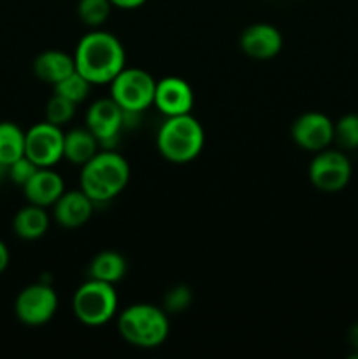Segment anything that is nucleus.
<instances>
[{"instance_id": "27", "label": "nucleus", "mask_w": 358, "mask_h": 359, "mask_svg": "<svg viewBox=\"0 0 358 359\" xmlns=\"http://www.w3.org/2000/svg\"><path fill=\"white\" fill-rule=\"evenodd\" d=\"M147 0H111V4L119 9H137V7L144 6Z\"/></svg>"}, {"instance_id": "7", "label": "nucleus", "mask_w": 358, "mask_h": 359, "mask_svg": "<svg viewBox=\"0 0 358 359\" xmlns=\"http://www.w3.org/2000/svg\"><path fill=\"white\" fill-rule=\"evenodd\" d=\"M58 311V294L49 284L37 283L23 287L14 302L16 318L27 326H42Z\"/></svg>"}, {"instance_id": "2", "label": "nucleus", "mask_w": 358, "mask_h": 359, "mask_svg": "<svg viewBox=\"0 0 358 359\" xmlns=\"http://www.w3.org/2000/svg\"><path fill=\"white\" fill-rule=\"evenodd\" d=\"M130 181V165L112 149L98 151L81 167V189L95 203H104L118 196Z\"/></svg>"}, {"instance_id": "14", "label": "nucleus", "mask_w": 358, "mask_h": 359, "mask_svg": "<svg viewBox=\"0 0 358 359\" xmlns=\"http://www.w3.org/2000/svg\"><path fill=\"white\" fill-rule=\"evenodd\" d=\"M95 205L97 203L83 189H70L53 203V217L60 226L74 230L90 221Z\"/></svg>"}, {"instance_id": "11", "label": "nucleus", "mask_w": 358, "mask_h": 359, "mask_svg": "<svg viewBox=\"0 0 358 359\" xmlns=\"http://www.w3.org/2000/svg\"><path fill=\"white\" fill-rule=\"evenodd\" d=\"M291 139L302 149L318 153L333 142V121L323 112H305L291 125Z\"/></svg>"}, {"instance_id": "24", "label": "nucleus", "mask_w": 358, "mask_h": 359, "mask_svg": "<svg viewBox=\"0 0 358 359\" xmlns=\"http://www.w3.org/2000/svg\"><path fill=\"white\" fill-rule=\"evenodd\" d=\"M74 114H76V104L67 100L62 95L55 93L48 100V105H46V121L62 128L63 125H67L74 118Z\"/></svg>"}, {"instance_id": "18", "label": "nucleus", "mask_w": 358, "mask_h": 359, "mask_svg": "<svg viewBox=\"0 0 358 359\" xmlns=\"http://www.w3.org/2000/svg\"><path fill=\"white\" fill-rule=\"evenodd\" d=\"M49 228V216L46 207L28 203L16 212L13 219V230L23 241H37L44 237Z\"/></svg>"}, {"instance_id": "19", "label": "nucleus", "mask_w": 358, "mask_h": 359, "mask_svg": "<svg viewBox=\"0 0 358 359\" xmlns=\"http://www.w3.org/2000/svg\"><path fill=\"white\" fill-rule=\"evenodd\" d=\"M125 273L126 262L119 252L102 251L90 263V279L116 284L125 277Z\"/></svg>"}, {"instance_id": "22", "label": "nucleus", "mask_w": 358, "mask_h": 359, "mask_svg": "<svg viewBox=\"0 0 358 359\" xmlns=\"http://www.w3.org/2000/svg\"><path fill=\"white\" fill-rule=\"evenodd\" d=\"M91 86H93V84H91L90 81L84 79V77L76 70V72L67 76L65 79H62L53 88H55L56 95H62V97H65L67 100L74 102V104L77 105L79 102H83L84 98L88 97Z\"/></svg>"}, {"instance_id": "13", "label": "nucleus", "mask_w": 358, "mask_h": 359, "mask_svg": "<svg viewBox=\"0 0 358 359\" xmlns=\"http://www.w3.org/2000/svg\"><path fill=\"white\" fill-rule=\"evenodd\" d=\"M239 44L242 53L249 58L269 60L279 55L283 48V35L274 25L255 23L242 32Z\"/></svg>"}, {"instance_id": "4", "label": "nucleus", "mask_w": 358, "mask_h": 359, "mask_svg": "<svg viewBox=\"0 0 358 359\" xmlns=\"http://www.w3.org/2000/svg\"><path fill=\"white\" fill-rule=\"evenodd\" d=\"M118 332L132 346L153 349L167 340L171 323L164 309L151 304H135L118 316Z\"/></svg>"}, {"instance_id": "26", "label": "nucleus", "mask_w": 358, "mask_h": 359, "mask_svg": "<svg viewBox=\"0 0 358 359\" xmlns=\"http://www.w3.org/2000/svg\"><path fill=\"white\" fill-rule=\"evenodd\" d=\"M37 168L39 167L34 163V161L28 160L27 156H21L20 160H16L14 163H11L9 167H7V170H9L11 181H13L14 184H18L23 188V186L28 182V179H30L32 175L37 172Z\"/></svg>"}, {"instance_id": "20", "label": "nucleus", "mask_w": 358, "mask_h": 359, "mask_svg": "<svg viewBox=\"0 0 358 359\" xmlns=\"http://www.w3.org/2000/svg\"><path fill=\"white\" fill-rule=\"evenodd\" d=\"M25 156V132L13 121H0V165L9 167Z\"/></svg>"}, {"instance_id": "23", "label": "nucleus", "mask_w": 358, "mask_h": 359, "mask_svg": "<svg viewBox=\"0 0 358 359\" xmlns=\"http://www.w3.org/2000/svg\"><path fill=\"white\" fill-rule=\"evenodd\" d=\"M333 142L343 149H358V114H344L333 123Z\"/></svg>"}, {"instance_id": "12", "label": "nucleus", "mask_w": 358, "mask_h": 359, "mask_svg": "<svg viewBox=\"0 0 358 359\" xmlns=\"http://www.w3.org/2000/svg\"><path fill=\"white\" fill-rule=\"evenodd\" d=\"M193 104H195V93H193V88L190 86L188 81L175 76H168L157 81L153 105L165 118L190 114Z\"/></svg>"}, {"instance_id": "8", "label": "nucleus", "mask_w": 358, "mask_h": 359, "mask_svg": "<svg viewBox=\"0 0 358 359\" xmlns=\"http://www.w3.org/2000/svg\"><path fill=\"white\" fill-rule=\"evenodd\" d=\"M351 179V163L339 149H321L309 165V181L323 193H337Z\"/></svg>"}, {"instance_id": "25", "label": "nucleus", "mask_w": 358, "mask_h": 359, "mask_svg": "<svg viewBox=\"0 0 358 359\" xmlns=\"http://www.w3.org/2000/svg\"><path fill=\"white\" fill-rule=\"evenodd\" d=\"M193 293L188 286H175L168 290L164 297V309L167 312H181L192 302Z\"/></svg>"}, {"instance_id": "15", "label": "nucleus", "mask_w": 358, "mask_h": 359, "mask_svg": "<svg viewBox=\"0 0 358 359\" xmlns=\"http://www.w3.org/2000/svg\"><path fill=\"white\" fill-rule=\"evenodd\" d=\"M63 191H65V182L58 172L53 170V167L37 168V172L23 186L25 198L28 200V203L39 207H51Z\"/></svg>"}, {"instance_id": "3", "label": "nucleus", "mask_w": 358, "mask_h": 359, "mask_svg": "<svg viewBox=\"0 0 358 359\" xmlns=\"http://www.w3.org/2000/svg\"><path fill=\"white\" fill-rule=\"evenodd\" d=\"M206 133L195 116H171L160 126L157 135L158 153L172 163H188L204 149Z\"/></svg>"}, {"instance_id": "1", "label": "nucleus", "mask_w": 358, "mask_h": 359, "mask_svg": "<svg viewBox=\"0 0 358 359\" xmlns=\"http://www.w3.org/2000/svg\"><path fill=\"white\" fill-rule=\"evenodd\" d=\"M76 70L93 86L109 84L126 67V53L116 35L104 30L88 32L74 51Z\"/></svg>"}, {"instance_id": "5", "label": "nucleus", "mask_w": 358, "mask_h": 359, "mask_svg": "<svg viewBox=\"0 0 358 359\" xmlns=\"http://www.w3.org/2000/svg\"><path fill=\"white\" fill-rule=\"evenodd\" d=\"M72 311L77 321L86 326H102L109 323L118 311L114 284L88 279L74 293Z\"/></svg>"}, {"instance_id": "10", "label": "nucleus", "mask_w": 358, "mask_h": 359, "mask_svg": "<svg viewBox=\"0 0 358 359\" xmlns=\"http://www.w3.org/2000/svg\"><path fill=\"white\" fill-rule=\"evenodd\" d=\"M126 112L112 98H98L86 111V128L97 137L98 144L111 149L126 121Z\"/></svg>"}, {"instance_id": "29", "label": "nucleus", "mask_w": 358, "mask_h": 359, "mask_svg": "<svg viewBox=\"0 0 358 359\" xmlns=\"http://www.w3.org/2000/svg\"><path fill=\"white\" fill-rule=\"evenodd\" d=\"M351 342L354 347H358V326H354L353 332H351Z\"/></svg>"}, {"instance_id": "6", "label": "nucleus", "mask_w": 358, "mask_h": 359, "mask_svg": "<svg viewBox=\"0 0 358 359\" xmlns=\"http://www.w3.org/2000/svg\"><path fill=\"white\" fill-rule=\"evenodd\" d=\"M111 98L128 114H140L153 105L157 81L142 69H125L109 83Z\"/></svg>"}, {"instance_id": "9", "label": "nucleus", "mask_w": 358, "mask_h": 359, "mask_svg": "<svg viewBox=\"0 0 358 359\" xmlns=\"http://www.w3.org/2000/svg\"><path fill=\"white\" fill-rule=\"evenodd\" d=\"M62 128L49 121H41L25 132V156L39 168L55 167L63 160Z\"/></svg>"}, {"instance_id": "17", "label": "nucleus", "mask_w": 358, "mask_h": 359, "mask_svg": "<svg viewBox=\"0 0 358 359\" xmlns=\"http://www.w3.org/2000/svg\"><path fill=\"white\" fill-rule=\"evenodd\" d=\"M98 140L88 128H74L63 135V158L83 167L98 153Z\"/></svg>"}, {"instance_id": "30", "label": "nucleus", "mask_w": 358, "mask_h": 359, "mask_svg": "<svg viewBox=\"0 0 358 359\" xmlns=\"http://www.w3.org/2000/svg\"><path fill=\"white\" fill-rule=\"evenodd\" d=\"M2 168H6V167H2V165H0V170H2Z\"/></svg>"}, {"instance_id": "21", "label": "nucleus", "mask_w": 358, "mask_h": 359, "mask_svg": "<svg viewBox=\"0 0 358 359\" xmlns=\"http://www.w3.org/2000/svg\"><path fill=\"white\" fill-rule=\"evenodd\" d=\"M111 0H79L77 2V16L86 27L100 28L109 20L112 11Z\"/></svg>"}, {"instance_id": "16", "label": "nucleus", "mask_w": 358, "mask_h": 359, "mask_svg": "<svg viewBox=\"0 0 358 359\" xmlns=\"http://www.w3.org/2000/svg\"><path fill=\"white\" fill-rule=\"evenodd\" d=\"M76 72V62L74 55H67L65 51L60 49H48L42 51L37 58L34 60V74L41 81L48 84H58L60 81L65 79Z\"/></svg>"}, {"instance_id": "28", "label": "nucleus", "mask_w": 358, "mask_h": 359, "mask_svg": "<svg viewBox=\"0 0 358 359\" xmlns=\"http://www.w3.org/2000/svg\"><path fill=\"white\" fill-rule=\"evenodd\" d=\"M9 262H11L9 249H7V245L0 241V273L6 272V269L9 266Z\"/></svg>"}]
</instances>
